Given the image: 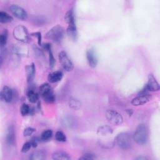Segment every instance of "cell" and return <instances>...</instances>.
I'll return each mask as SVG.
<instances>
[{"label": "cell", "mask_w": 160, "mask_h": 160, "mask_svg": "<svg viewBox=\"0 0 160 160\" xmlns=\"http://www.w3.org/2000/svg\"><path fill=\"white\" fill-rule=\"evenodd\" d=\"M133 140L139 144H144L148 140V129L145 124L138 126L132 136Z\"/></svg>", "instance_id": "1"}, {"label": "cell", "mask_w": 160, "mask_h": 160, "mask_svg": "<svg viewBox=\"0 0 160 160\" xmlns=\"http://www.w3.org/2000/svg\"><path fill=\"white\" fill-rule=\"evenodd\" d=\"M132 137L131 134L127 132H121L115 138L116 144L122 149L127 150L132 146Z\"/></svg>", "instance_id": "2"}, {"label": "cell", "mask_w": 160, "mask_h": 160, "mask_svg": "<svg viewBox=\"0 0 160 160\" xmlns=\"http://www.w3.org/2000/svg\"><path fill=\"white\" fill-rule=\"evenodd\" d=\"M14 38L23 43H28L31 41L30 35L27 28L22 25H18L13 30Z\"/></svg>", "instance_id": "3"}, {"label": "cell", "mask_w": 160, "mask_h": 160, "mask_svg": "<svg viewBox=\"0 0 160 160\" xmlns=\"http://www.w3.org/2000/svg\"><path fill=\"white\" fill-rule=\"evenodd\" d=\"M64 31L63 28L59 25H56L52 27L48 32L45 34V38L50 39L54 42H59L62 40L64 36Z\"/></svg>", "instance_id": "4"}, {"label": "cell", "mask_w": 160, "mask_h": 160, "mask_svg": "<svg viewBox=\"0 0 160 160\" xmlns=\"http://www.w3.org/2000/svg\"><path fill=\"white\" fill-rule=\"evenodd\" d=\"M39 91L40 95L46 102L51 103L55 101V96L52 88L48 83H44L41 84L39 87Z\"/></svg>", "instance_id": "5"}, {"label": "cell", "mask_w": 160, "mask_h": 160, "mask_svg": "<svg viewBox=\"0 0 160 160\" xmlns=\"http://www.w3.org/2000/svg\"><path fill=\"white\" fill-rule=\"evenodd\" d=\"M106 118L113 125H120L123 122L122 115L113 109H108L106 112Z\"/></svg>", "instance_id": "6"}, {"label": "cell", "mask_w": 160, "mask_h": 160, "mask_svg": "<svg viewBox=\"0 0 160 160\" xmlns=\"http://www.w3.org/2000/svg\"><path fill=\"white\" fill-rule=\"evenodd\" d=\"M58 58L60 64L65 71L69 72L73 69L74 65L65 51H61L58 54Z\"/></svg>", "instance_id": "7"}, {"label": "cell", "mask_w": 160, "mask_h": 160, "mask_svg": "<svg viewBox=\"0 0 160 160\" xmlns=\"http://www.w3.org/2000/svg\"><path fill=\"white\" fill-rule=\"evenodd\" d=\"M9 9L12 14L21 20H26L28 18V13L22 7L17 4H12L9 7Z\"/></svg>", "instance_id": "8"}, {"label": "cell", "mask_w": 160, "mask_h": 160, "mask_svg": "<svg viewBox=\"0 0 160 160\" xmlns=\"http://www.w3.org/2000/svg\"><path fill=\"white\" fill-rule=\"evenodd\" d=\"M151 98H152L151 95L148 93L139 94L138 96L132 99L131 103L133 106H141L147 103L151 99Z\"/></svg>", "instance_id": "9"}, {"label": "cell", "mask_w": 160, "mask_h": 160, "mask_svg": "<svg viewBox=\"0 0 160 160\" xmlns=\"http://www.w3.org/2000/svg\"><path fill=\"white\" fill-rule=\"evenodd\" d=\"M86 58L88 64L90 67L94 68L98 64V56L97 53L94 48H89L86 52Z\"/></svg>", "instance_id": "10"}, {"label": "cell", "mask_w": 160, "mask_h": 160, "mask_svg": "<svg viewBox=\"0 0 160 160\" xmlns=\"http://www.w3.org/2000/svg\"><path fill=\"white\" fill-rule=\"evenodd\" d=\"M146 88L147 90L153 92L158 91L160 89L159 84L152 74H149L148 76V81L146 85Z\"/></svg>", "instance_id": "11"}, {"label": "cell", "mask_w": 160, "mask_h": 160, "mask_svg": "<svg viewBox=\"0 0 160 160\" xmlns=\"http://www.w3.org/2000/svg\"><path fill=\"white\" fill-rule=\"evenodd\" d=\"M13 97L12 90L8 86H5L1 90V98L6 102H10Z\"/></svg>", "instance_id": "12"}, {"label": "cell", "mask_w": 160, "mask_h": 160, "mask_svg": "<svg viewBox=\"0 0 160 160\" xmlns=\"http://www.w3.org/2000/svg\"><path fill=\"white\" fill-rule=\"evenodd\" d=\"M68 28L66 29V32L68 36L71 38L72 40L76 41L78 37V32L77 28L75 24V22H72L68 24Z\"/></svg>", "instance_id": "13"}, {"label": "cell", "mask_w": 160, "mask_h": 160, "mask_svg": "<svg viewBox=\"0 0 160 160\" xmlns=\"http://www.w3.org/2000/svg\"><path fill=\"white\" fill-rule=\"evenodd\" d=\"M13 52L18 56H26L28 54V48L26 46L21 44H16L13 47Z\"/></svg>", "instance_id": "14"}, {"label": "cell", "mask_w": 160, "mask_h": 160, "mask_svg": "<svg viewBox=\"0 0 160 160\" xmlns=\"http://www.w3.org/2000/svg\"><path fill=\"white\" fill-rule=\"evenodd\" d=\"M6 142L9 146H13L15 142V132L12 126H9L6 134Z\"/></svg>", "instance_id": "15"}, {"label": "cell", "mask_w": 160, "mask_h": 160, "mask_svg": "<svg viewBox=\"0 0 160 160\" xmlns=\"http://www.w3.org/2000/svg\"><path fill=\"white\" fill-rule=\"evenodd\" d=\"M62 78V72L58 71H54L49 74L48 76V79L50 82L54 83V82H56L61 81Z\"/></svg>", "instance_id": "16"}, {"label": "cell", "mask_w": 160, "mask_h": 160, "mask_svg": "<svg viewBox=\"0 0 160 160\" xmlns=\"http://www.w3.org/2000/svg\"><path fill=\"white\" fill-rule=\"evenodd\" d=\"M26 72L27 74V80L28 82H31L35 74V66L34 63L26 66Z\"/></svg>", "instance_id": "17"}, {"label": "cell", "mask_w": 160, "mask_h": 160, "mask_svg": "<svg viewBox=\"0 0 160 160\" xmlns=\"http://www.w3.org/2000/svg\"><path fill=\"white\" fill-rule=\"evenodd\" d=\"M52 158L54 160H69L71 159V157L66 152L59 151L54 152Z\"/></svg>", "instance_id": "18"}, {"label": "cell", "mask_w": 160, "mask_h": 160, "mask_svg": "<svg viewBox=\"0 0 160 160\" xmlns=\"http://www.w3.org/2000/svg\"><path fill=\"white\" fill-rule=\"evenodd\" d=\"M46 158V153L42 150H38L32 152L29 156L31 160H43Z\"/></svg>", "instance_id": "19"}, {"label": "cell", "mask_w": 160, "mask_h": 160, "mask_svg": "<svg viewBox=\"0 0 160 160\" xmlns=\"http://www.w3.org/2000/svg\"><path fill=\"white\" fill-rule=\"evenodd\" d=\"M98 134L102 136H107L112 133V129L108 126H102L98 128Z\"/></svg>", "instance_id": "20"}, {"label": "cell", "mask_w": 160, "mask_h": 160, "mask_svg": "<svg viewBox=\"0 0 160 160\" xmlns=\"http://www.w3.org/2000/svg\"><path fill=\"white\" fill-rule=\"evenodd\" d=\"M12 17L4 11H0V22L2 23H8L12 22Z\"/></svg>", "instance_id": "21"}, {"label": "cell", "mask_w": 160, "mask_h": 160, "mask_svg": "<svg viewBox=\"0 0 160 160\" xmlns=\"http://www.w3.org/2000/svg\"><path fill=\"white\" fill-rule=\"evenodd\" d=\"M69 106L75 110L79 109L81 106V103L79 101V99L75 98H71L69 100Z\"/></svg>", "instance_id": "22"}, {"label": "cell", "mask_w": 160, "mask_h": 160, "mask_svg": "<svg viewBox=\"0 0 160 160\" xmlns=\"http://www.w3.org/2000/svg\"><path fill=\"white\" fill-rule=\"evenodd\" d=\"M27 96L29 102H31V103L36 102L39 99L38 94L32 90H29L28 92Z\"/></svg>", "instance_id": "23"}, {"label": "cell", "mask_w": 160, "mask_h": 160, "mask_svg": "<svg viewBox=\"0 0 160 160\" xmlns=\"http://www.w3.org/2000/svg\"><path fill=\"white\" fill-rule=\"evenodd\" d=\"M62 124L64 127L66 128H71L74 124V119L71 117H64L62 119Z\"/></svg>", "instance_id": "24"}, {"label": "cell", "mask_w": 160, "mask_h": 160, "mask_svg": "<svg viewBox=\"0 0 160 160\" xmlns=\"http://www.w3.org/2000/svg\"><path fill=\"white\" fill-rule=\"evenodd\" d=\"M8 30L4 29L3 31L1 32V36H0V44L1 47H4L7 42V39H8Z\"/></svg>", "instance_id": "25"}, {"label": "cell", "mask_w": 160, "mask_h": 160, "mask_svg": "<svg viewBox=\"0 0 160 160\" xmlns=\"http://www.w3.org/2000/svg\"><path fill=\"white\" fill-rule=\"evenodd\" d=\"M52 136V131L51 129H46L45 131H44L41 135V138L42 140L43 141H46V140H48Z\"/></svg>", "instance_id": "26"}, {"label": "cell", "mask_w": 160, "mask_h": 160, "mask_svg": "<svg viewBox=\"0 0 160 160\" xmlns=\"http://www.w3.org/2000/svg\"><path fill=\"white\" fill-rule=\"evenodd\" d=\"M55 138L58 141L65 142L66 141V136L65 134L60 131H58L55 134Z\"/></svg>", "instance_id": "27"}, {"label": "cell", "mask_w": 160, "mask_h": 160, "mask_svg": "<svg viewBox=\"0 0 160 160\" xmlns=\"http://www.w3.org/2000/svg\"><path fill=\"white\" fill-rule=\"evenodd\" d=\"M30 112V108L28 104L24 103L22 104L21 107V114L22 116H24L28 115Z\"/></svg>", "instance_id": "28"}, {"label": "cell", "mask_w": 160, "mask_h": 160, "mask_svg": "<svg viewBox=\"0 0 160 160\" xmlns=\"http://www.w3.org/2000/svg\"><path fill=\"white\" fill-rule=\"evenodd\" d=\"M96 157L94 154L91 153H85L82 156L79 158V159H82V160H91L96 159Z\"/></svg>", "instance_id": "29"}, {"label": "cell", "mask_w": 160, "mask_h": 160, "mask_svg": "<svg viewBox=\"0 0 160 160\" xmlns=\"http://www.w3.org/2000/svg\"><path fill=\"white\" fill-rule=\"evenodd\" d=\"M49 52V67L51 68H52L54 66V64H55V59L54 58V56H53V54H52V52L51 50H49L48 51Z\"/></svg>", "instance_id": "30"}, {"label": "cell", "mask_w": 160, "mask_h": 160, "mask_svg": "<svg viewBox=\"0 0 160 160\" xmlns=\"http://www.w3.org/2000/svg\"><path fill=\"white\" fill-rule=\"evenodd\" d=\"M36 131V129L31 128V127H29L26 128L24 131H23V135L25 137H28L31 136L33 132H34Z\"/></svg>", "instance_id": "31"}, {"label": "cell", "mask_w": 160, "mask_h": 160, "mask_svg": "<svg viewBox=\"0 0 160 160\" xmlns=\"http://www.w3.org/2000/svg\"><path fill=\"white\" fill-rule=\"evenodd\" d=\"M32 147L31 142H26L23 144L22 148H21V152H28L30 148Z\"/></svg>", "instance_id": "32"}, {"label": "cell", "mask_w": 160, "mask_h": 160, "mask_svg": "<svg viewBox=\"0 0 160 160\" xmlns=\"http://www.w3.org/2000/svg\"><path fill=\"white\" fill-rule=\"evenodd\" d=\"M31 36H35L38 39V45L41 46V33L40 32H32L31 34Z\"/></svg>", "instance_id": "33"}, {"label": "cell", "mask_w": 160, "mask_h": 160, "mask_svg": "<svg viewBox=\"0 0 160 160\" xmlns=\"http://www.w3.org/2000/svg\"><path fill=\"white\" fill-rule=\"evenodd\" d=\"M43 48L44 49L49 51V50L51 49V45L50 43H46V44H43Z\"/></svg>", "instance_id": "34"}, {"label": "cell", "mask_w": 160, "mask_h": 160, "mask_svg": "<svg viewBox=\"0 0 160 160\" xmlns=\"http://www.w3.org/2000/svg\"><path fill=\"white\" fill-rule=\"evenodd\" d=\"M31 145H32V147L33 148H36L37 147V145H38V142H37V140L34 139V140H32L31 142Z\"/></svg>", "instance_id": "35"}, {"label": "cell", "mask_w": 160, "mask_h": 160, "mask_svg": "<svg viewBox=\"0 0 160 160\" xmlns=\"http://www.w3.org/2000/svg\"><path fill=\"white\" fill-rule=\"evenodd\" d=\"M126 111L128 113V114L129 115V116H131V115L133 113V111H132V109H128L126 110Z\"/></svg>", "instance_id": "36"}, {"label": "cell", "mask_w": 160, "mask_h": 160, "mask_svg": "<svg viewBox=\"0 0 160 160\" xmlns=\"http://www.w3.org/2000/svg\"><path fill=\"white\" fill-rule=\"evenodd\" d=\"M137 160H147L148 159V158L146 156H139L138 158H136Z\"/></svg>", "instance_id": "37"}]
</instances>
